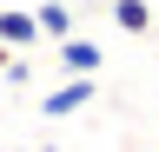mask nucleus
<instances>
[{"instance_id":"39448f33","label":"nucleus","mask_w":159,"mask_h":152,"mask_svg":"<svg viewBox=\"0 0 159 152\" xmlns=\"http://www.w3.org/2000/svg\"><path fill=\"white\" fill-rule=\"evenodd\" d=\"M40 13V33H47V40H66L73 33V7H60V0H47V7H33Z\"/></svg>"},{"instance_id":"f03ea898","label":"nucleus","mask_w":159,"mask_h":152,"mask_svg":"<svg viewBox=\"0 0 159 152\" xmlns=\"http://www.w3.org/2000/svg\"><path fill=\"white\" fill-rule=\"evenodd\" d=\"M47 33H40V13H27V7H0V46H40Z\"/></svg>"},{"instance_id":"7ed1b4c3","label":"nucleus","mask_w":159,"mask_h":152,"mask_svg":"<svg viewBox=\"0 0 159 152\" xmlns=\"http://www.w3.org/2000/svg\"><path fill=\"white\" fill-rule=\"evenodd\" d=\"M53 53H60V73H93V80H99V46L93 40L66 33V40H53Z\"/></svg>"},{"instance_id":"423d86ee","label":"nucleus","mask_w":159,"mask_h":152,"mask_svg":"<svg viewBox=\"0 0 159 152\" xmlns=\"http://www.w3.org/2000/svg\"><path fill=\"white\" fill-rule=\"evenodd\" d=\"M0 80H7V86H27V80H33V66H27V60H20V53H13V60H7V73H0Z\"/></svg>"},{"instance_id":"0eeeda50","label":"nucleus","mask_w":159,"mask_h":152,"mask_svg":"<svg viewBox=\"0 0 159 152\" xmlns=\"http://www.w3.org/2000/svg\"><path fill=\"white\" fill-rule=\"evenodd\" d=\"M7 60H13V46H0V73H7Z\"/></svg>"},{"instance_id":"f257e3e1","label":"nucleus","mask_w":159,"mask_h":152,"mask_svg":"<svg viewBox=\"0 0 159 152\" xmlns=\"http://www.w3.org/2000/svg\"><path fill=\"white\" fill-rule=\"evenodd\" d=\"M93 73H66V80H60V86H47V99H40V112H47V119H66V112H80V106H86L93 99Z\"/></svg>"},{"instance_id":"20e7f679","label":"nucleus","mask_w":159,"mask_h":152,"mask_svg":"<svg viewBox=\"0 0 159 152\" xmlns=\"http://www.w3.org/2000/svg\"><path fill=\"white\" fill-rule=\"evenodd\" d=\"M113 27L119 33H152V7L146 0H113Z\"/></svg>"}]
</instances>
